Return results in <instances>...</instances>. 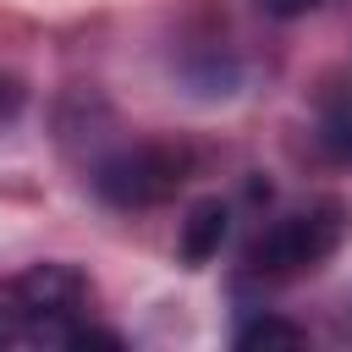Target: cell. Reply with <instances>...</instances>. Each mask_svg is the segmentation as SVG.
<instances>
[{"label":"cell","mask_w":352,"mask_h":352,"mask_svg":"<svg viewBox=\"0 0 352 352\" xmlns=\"http://www.w3.org/2000/svg\"><path fill=\"white\" fill-rule=\"evenodd\" d=\"M82 302L88 280L72 264H33L11 286H0V346H66Z\"/></svg>","instance_id":"6da1fadb"},{"label":"cell","mask_w":352,"mask_h":352,"mask_svg":"<svg viewBox=\"0 0 352 352\" xmlns=\"http://www.w3.org/2000/svg\"><path fill=\"white\" fill-rule=\"evenodd\" d=\"M346 236V209L336 198H319L308 209H292L280 220H270L253 248H248V275L258 280H292V275H308L319 270Z\"/></svg>","instance_id":"7a4b0ae2"},{"label":"cell","mask_w":352,"mask_h":352,"mask_svg":"<svg viewBox=\"0 0 352 352\" xmlns=\"http://www.w3.org/2000/svg\"><path fill=\"white\" fill-rule=\"evenodd\" d=\"M187 170H192L187 148H176V143H138V148L110 154L94 170V187L116 209H154V204L176 198V187L187 182Z\"/></svg>","instance_id":"3957f363"},{"label":"cell","mask_w":352,"mask_h":352,"mask_svg":"<svg viewBox=\"0 0 352 352\" xmlns=\"http://www.w3.org/2000/svg\"><path fill=\"white\" fill-rule=\"evenodd\" d=\"M226 226H231L226 204H220V198H204V204L182 220V258H187V264L214 258V253H220V242H226Z\"/></svg>","instance_id":"277c9868"},{"label":"cell","mask_w":352,"mask_h":352,"mask_svg":"<svg viewBox=\"0 0 352 352\" xmlns=\"http://www.w3.org/2000/svg\"><path fill=\"white\" fill-rule=\"evenodd\" d=\"M231 341H236V352H258V346L264 352H275V346L280 352H297V346H308V330L292 324V319H280V314H253V319L236 324Z\"/></svg>","instance_id":"5b68a950"},{"label":"cell","mask_w":352,"mask_h":352,"mask_svg":"<svg viewBox=\"0 0 352 352\" xmlns=\"http://www.w3.org/2000/svg\"><path fill=\"white\" fill-rule=\"evenodd\" d=\"M319 148H324V160H336V165H352V99H330L324 104V116H319Z\"/></svg>","instance_id":"8992f818"},{"label":"cell","mask_w":352,"mask_h":352,"mask_svg":"<svg viewBox=\"0 0 352 352\" xmlns=\"http://www.w3.org/2000/svg\"><path fill=\"white\" fill-rule=\"evenodd\" d=\"M270 16H302V11H314L319 0H258Z\"/></svg>","instance_id":"52a82bcc"}]
</instances>
